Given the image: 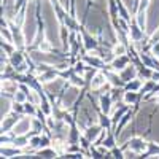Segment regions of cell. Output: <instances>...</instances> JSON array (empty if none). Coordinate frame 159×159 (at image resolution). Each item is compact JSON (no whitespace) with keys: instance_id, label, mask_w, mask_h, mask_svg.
I'll use <instances>...</instances> for the list:
<instances>
[{"instance_id":"1","label":"cell","mask_w":159,"mask_h":159,"mask_svg":"<svg viewBox=\"0 0 159 159\" xmlns=\"http://www.w3.org/2000/svg\"><path fill=\"white\" fill-rule=\"evenodd\" d=\"M103 83V78H102V75H97V78H96V81L92 83V88H97L99 84H102Z\"/></svg>"},{"instance_id":"2","label":"cell","mask_w":159,"mask_h":159,"mask_svg":"<svg viewBox=\"0 0 159 159\" xmlns=\"http://www.w3.org/2000/svg\"><path fill=\"white\" fill-rule=\"evenodd\" d=\"M115 52H116V56H121L123 52H124V46H121V45L116 46V48H115Z\"/></svg>"}]
</instances>
